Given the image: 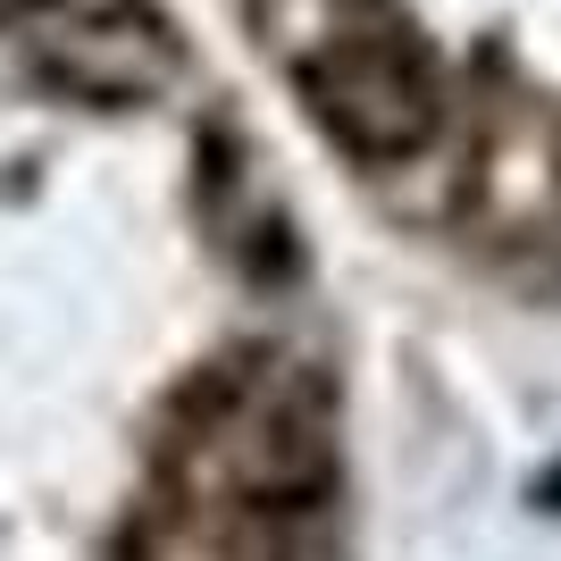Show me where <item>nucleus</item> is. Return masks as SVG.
<instances>
[{
    "label": "nucleus",
    "mask_w": 561,
    "mask_h": 561,
    "mask_svg": "<svg viewBox=\"0 0 561 561\" xmlns=\"http://www.w3.org/2000/svg\"><path fill=\"white\" fill-rule=\"evenodd\" d=\"M302 93L352 160H411L436 135V68L402 34H335L302 68Z\"/></svg>",
    "instance_id": "1"
},
{
    "label": "nucleus",
    "mask_w": 561,
    "mask_h": 561,
    "mask_svg": "<svg viewBox=\"0 0 561 561\" xmlns=\"http://www.w3.org/2000/svg\"><path fill=\"white\" fill-rule=\"evenodd\" d=\"M9 18L50 59V76L101 101H135L176 68V43L151 0H9Z\"/></svg>",
    "instance_id": "2"
}]
</instances>
